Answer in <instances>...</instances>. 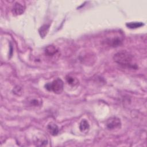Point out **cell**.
Listing matches in <instances>:
<instances>
[{
  "label": "cell",
  "mask_w": 147,
  "mask_h": 147,
  "mask_svg": "<svg viewBox=\"0 0 147 147\" xmlns=\"http://www.w3.org/2000/svg\"><path fill=\"white\" fill-rule=\"evenodd\" d=\"M45 54L49 57H53L57 54L59 52V49L54 45H51L47 46L45 49Z\"/></svg>",
  "instance_id": "obj_5"
},
{
  "label": "cell",
  "mask_w": 147,
  "mask_h": 147,
  "mask_svg": "<svg viewBox=\"0 0 147 147\" xmlns=\"http://www.w3.org/2000/svg\"><path fill=\"white\" fill-rule=\"evenodd\" d=\"M25 6L19 2H16L12 9V13L14 16H18L23 14L25 11Z\"/></svg>",
  "instance_id": "obj_4"
},
{
  "label": "cell",
  "mask_w": 147,
  "mask_h": 147,
  "mask_svg": "<svg viewBox=\"0 0 147 147\" xmlns=\"http://www.w3.org/2000/svg\"><path fill=\"white\" fill-rule=\"evenodd\" d=\"M49 25H43L42 26L40 27V28L38 30L40 36L42 38H44L47 34V33L48 32L49 30Z\"/></svg>",
  "instance_id": "obj_9"
},
{
  "label": "cell",
  "mask_w": 147,
  "mask_h": 147,
  "mask_svg": "<svg viewBox=\"0 0 147 147\" xmlns=\"http://www.w3.org/2000/svg\"><path fill=\"white\" fill-rule=\"evenodd\" d=\"M30 103L31 105H34V106H38L40 103L39 102V101L37 100V99H32L30 101Z\"/></svg>",
  "instance_id": "obj_13"
},
{
  "label": "cell",
  "mask_w": 147,
  "mask_h": 147,
  "mask_svg": "<svg viewBox=\"0 0 147 147\" xmlns=\"http://www.w3.org/2000/svg\"><path fill=\"white\" fill-rule=\"evenodd\" d=\"M63 82L59 78H57L51 83H48L45 85V87L48 91H53L56 94H60L63 90Z\"/></svg>",
  "instance_id": "obj_2"
},
{
  "label": "cell",
  "mask_w": 147,
  "mask_h": 147,
  "mask_svg": "<svg viewBox=\"0 0 147 147\" xmlns=\"http://www.w3.org/2000/svg\"><path fill=\"white\" fill-rule=\"evenodd\" d=\"M106 42L109 45L113 47H117L119 46L122 44V40L120 38V37L117 36L111 38H108Z\"/></svg>",
  "instance_id": "obj_6"
},
{
  "label": "cell",
  "mask_w": 147,
  "mask_h": 147,
  "mask_svg": "<svg viewBox=\"0 0 147 147\" xmlns=\"http://www.w3.org/2000/svg\"><path fill=\"white\" fill-rule=\"evenodd\" d=\"M66 80L67 82L71 86H76L79 84V80L76 78L71 76H67L66 77Z\"/></svg>",
  "instance_id": "obj_11"
},
{
  "label": "cell",
  "mask_w": 147,
  "mask_h": 147,
  "mask_svg": "<svg viewBox=\"0 0 147 147\" xmlns=\"http://www.w3.org/2000/svg\"><path fill=\"white\" fill-rule=\"evenodd\" d=\"M13 92L16 94H17V95H20V93H22V89L19 86H17L14 88V90H13Z\"/></svg>",
  "instance_id": "obj_12"
},
{
  "label": "cell",
  "mask_w": 147,
  "mask_h": 147,
  "mask_svg": "<svg viewBox=\"0 0 147 147\" xmlns=\"http://www.w3.org/2000/svg\"><path fill=\"white\" fill-rule=\"evenodd\" d=\"M126 26L130 29H136L144 25V24L140 22H128L126 24Z\"/></svg>",
  "instance_id": "obj_10"
},
{
  "label": "cell",
  "mask_w": 147,
  "mask_h": 147,
  "mask_svg": "<svg viewBox=\"0 0 147 147\" xmlns=\"http://www.w3.org/2000/svg\"><path fill=\"white\" fill-rule=\"evenodd\" d=\"M121 122L120 119L116 117H112L109 118L106 122V127L109 130H114L120 128Z\"/></svg>",
  "instance_id": "obj_3"
},
{
  "label": "cell",
  "mask_w": 147,
  "mask_h": 147,
  "mask_svg": "<svg viewBox=\"0 0 147 147\" xmlns=\"http://www.w3.org/2000/svg\"><path fill=\"white\" fill-rule=\"evenodd\" d=\"M89 128H90V125L88 121L86 119H83L80 123V125H79V129L80 131L82 132H86L87 130H88Z\"/></svg>",
  "instance_id": "obj_8"
},
{
  "label": "cell",
  "mask_w": 147,
  "mask_h": 147,
  "mask_svg": "<svg viewBox=\"0 0 147 147\" xmlns=\"http://www.w3.org/2000/svg\"><path fill=\"white\" fill-rule=\"evenodd\" d=\"M47 129L52 136H56L59 133V127L54 123H49L47 126Z\"/></svg>",
  "instance_id": "obj_7"
},
{
  "label": "cell",
  "mask_w": 147,
  "mask_h": 147,
  "mask_svg": "<svg viewBox=\"0 0 147 147\" xmlns=\"http://www.w3.org/2000/svg\"><path fill=\"white\" fill-rule=\"evenodd\" d=\"M113 59L117 63L130 68L136 69L138 67L134 61L133 56L126 51H121L116 53L113 56Z\"/></svg>",
  "instance_id": "obj_1"
}]
</instances>
